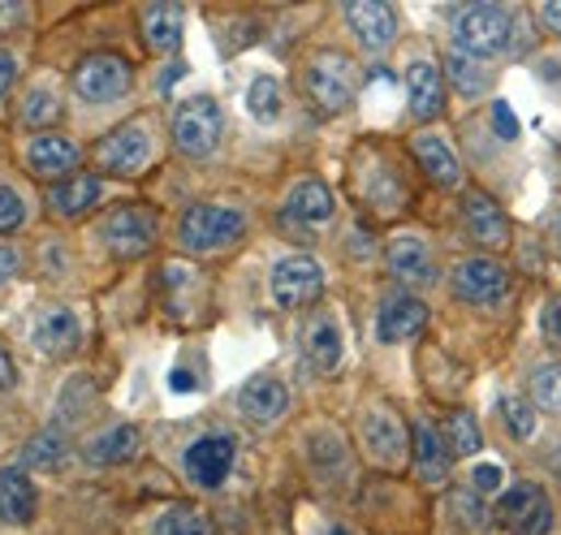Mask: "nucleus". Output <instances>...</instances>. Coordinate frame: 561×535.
<instances>
[{
  "label": "nucleus",
  "mask_w": 561,
  "mask_h": 535,
  "mask_svg": "<svg viewBox=\"0 0 561 535\" xmlns=\"http://www.w3.org/2000/svg\"><path fill=\"white\" fill-rule=\"evenodd\" d=\"M220 134H225V117H220L216 100L199 95V100L178 104V113H173V143H178L182 156H211Z\"/></svg>",
  "instance_id": "nucleus-4"
},
{
  "label": "nucleus",
  "mask_w": 561,
  "mask_h": 535,
  "mask_svg": "<svg viewBox=\"0 0 561 535\" xmlns=\"http://www.w3.org/2000/svg\"><path fill=\"white\" fill-rule=\"evenodd\" d=\"M427 325V307L411 294H393L380 303V316H376V337L380 341H411L415 333H423Z\"/></svg>",
  "instance_id": "nucleus-14"
},
{
  "label": "nucleus",
  "mask_w": 561,
  "mask_h": 535,
  "mask_svg": "<svg viewBox=\"0 0 561 535\" xmlns=\"http://www.w3.org/2000/svg\"><path fill=\"white\" fill-rule=\"evenodd\" d=\"M540 13H545V22H549L553 31H561V0H545Z\"/></svg>",
  "instance_id": "nucleus-44"
},
{
  "label": "nucleus",
  "mask_w": 561,
  "mask_h": 535,
  "mask_svg": "<svg viewBox=\"0 0 561 535\" xmlns=\"http://www.w3.org/2000/svg\"><path fill=\"white\" fill-rule=\"evenodd\" d=\"M285 212H289L294 220H302V225H324V220H333V191H329L324 182L307 178V182H298V186L289 191Z\"/></svg>",
  "instance_id": "nucleus-23"
},
{
  "label": "nucleus",
  "mask_w": 561,
  "mask_h": 535,
  "mask_svg": "<svg viewBox=\"0 0 561 535\" xmlns=\"http://www.w3.org/2000/svg\"><path fill=\"white\" fill-rule=\"evenodd\" d=\"M329 535H346V532H342V527H333V532H329Z\"/></svg>",
  "instance_id": "nucleus-46"
},
{
  "label": "nucleus",
  "mask_w": 561,
  "mask_h": 535,
  "mask_svg": "<svg viewBox=\"0 0 561 535\" xmlns=\"http://www.w3.org/2000/svg\"><path fill=\"white\" fill-rule=\"evenodd\" d=\"M13 376H18V372H13V358H9V350L0 345V394L13 385Z\"/></svg>",
  "instance_id": "nucleus-43"
},
{
  "label": "nucleus",
  "mask_w": 561,
  "mask_h": 535,
  "mask_svg": "<svg viewBox=\"0 0 561 535\" xmlns=\"http://www.w3.org/2000/svg\"><path fill=\"white\" fill-rule=\"evenodd\" d=\"M415 156H420V164L427 169V178L436 186L454 191L462 182V164H458V156L449 151V143L440 134H415Z\"/></svg>",
  "instance_id": "nucleus-19"
},
{
  "label": "nucleus",
  "mask_w": 561,
  "mask_h": 535,
  "mask_svg": "<svg viewBox=\"0 0 561 535\" xmlns=\"http://www.w3.org/2000/svg\"><path fill=\"white\" fill-rule=\"evenodd\" d=\"M13 73H18V61H13L9 53H0V100H4V91L13 87Z\"/></svg>",
  "instance_id": "nucleus-42"
},
{
  "label": "nucleus",
  "mask_w": 561,
  "mask_h": 535,
  "mask_svg": "<svg viewBox=\"0 0 561 535\" xmlns=\"http://www.w3.org/2000/svg\"><path fill=\"white\" fill-rule=\"evenodd\" d=\"M233 458H238L233 436L211 432V436H199L195 445H186V475L199 488H220L229 479V470H233Z\"/></svg>",
  "instance_id": "nucleus-10"
},
{
  "label": "nucleus",
  "mask_w": 561,
  "mask_h": 535,
  "mask_svg": "<svg viewBox=\"0 0 561 535\" xmlns=\"http://www.w3.org/2000/svg\"><path fill=\"white\" fill-rule=\"evenodd\" d=\"M22 220H26V200L13 186H0V234L18 229Z\"/></svg>",
  "instance_id": "nucleus-37"
},
{
  "label": "nucleus",
  "mask_w": 561,
  "mask_h": 535,
  "mask_svg": "<svg viewBox=\"0 0 561 535\" xmlns=\"http://www.w3.org/2000/svg\"><path fill=\"white\" fill-rule=\"evenodd\" d=\"M82 337V325L78 316L66 311V307H53V311H39L35 316V329H31V341L39 354H70Z\"/></svg>",
  "instance_id": "nucleus-16"
},
{
  "label": "nucleus",
  "mask_w": 561,
  "mask_h": 535,
  "mask_svg": "<svg viewBox=\"0 0 561 535\" xmlns=\"http://www.w3.org/2000/svg\"><path fill=\"white\" fill-rule=\"evenodd\" d=\"M247 220L242 212L233 207H216V203H195L186 216H182V247L195 251V255H211V251H225L242 238Z\"/></svg>",
  "instance_id": "nucleus-3"
},
{
  "label": "nucleus",
  "mask_w": 561,
  "mask_h": 535,
  "mask_svg": "<svg viewBox=\"0 0 561 535\" xmlns=\"http://www.w3.org/2000/svg\"><path fill=\"white\" fill-rule=\"evenodd\" d=\"M73 91L87 100V104H108V100H122L130 91V61L113 57V53H95V57H82L73 69Z\"/></svg>",
  "instance_id": "nucleus-6"
},
{
  "label": "nucleus",
  "mask_w": 561,
  "mask_h": 535,
  "mask_svg": "<svg viewBox=\"0 0 561 535\" xmlns=\"http://www.w3.org/2000/svg\"><path fill=\"white\" fill-rule=\"evenodd\" d=\"M147 156H151V134L142 130V126L113 130L100 143V151H95L104 173H139L142 164H147Z\"/></svg>",
  "instance_id": "nucleus-12"
},
{
  "label": "nucleus",
  "mask_w": 561,
  "mask_h": 535,
  "mask_svg": "<svg viewBox=\"0 0 561 535\" xmlns=\"http://www.w3.org/2000/svg\"><path fill=\"white\" fill-rule=\"evenodd\" d=\"M0 519L31 523L35 519V483L22 467H0Z\"/></svg>",
  "instance_id": "nucleus-20"
},
{
  "label": "nucleus",
  "mask_w": 561,
  "mask_h": 535,
  "mask_svg": "<svg viewBox=\"0 0 561 535\" xmlns=\"http://www.w3.org/2000/svg\"><path fill=\"white\" fill-rule=\"evenodd\" d=\"M462 220L476 234V242H484V247H501L505 242V216H501V207L489 195H467L462 200Z\"/></svg>",
  "instance_id": "nucleus-25"
},
{
  "label": "nucleus",
  "mask_w": 561,
  "mask_h": 535,
  "mask_svg": "<svg viewBox=\"0 0 561 535\" xmlns=\"http://www.w3.org/2000/svg\"><path fill=\"white\" fill-rule=\"evenodd\" d=\"M142 35L156 53H178L182 44V9L178 4H151L142 13Z\"/></svg>",
  "instance_id": "nucleus-26"
},
{
  "label": "nucleus",
  "mask_w": 561,
  "mask_h": 535,
  "mask_svg": "<svg viewBox=\"0 0 561 535\" xmlns=\"http://www.w3.org/2000/svg\"><path fill=\"white\" fill-rule=\"evenodd\" d=\"M247 109H251V117L255 122H277L280 117V87L277 78H268V73H260L251 87H247Z\"/></svg>",
  "instance_id": "nucleus-31"
},
{
  "label": "nucleus",
  "mask_w": 561,
  "mask_h": 535,
  "mask_svg": "<svg viewBox=\"0 0 561 535\" xmlns=\"http://www.w3.org/2000/svg\"><path fill=\"white\" fill-rule=\"evenodd\" d=\"M100 200V178H66V182H57L53 191H48V203L61 212V216H78V212H87V207H95Z\"/></svg>",
  "instance_id": "nucleus-28"
},
{
  "label": "nucleus",
  "mask_w": 561,
  "mask_h": 535,
  "mask_svg": "<svg viewBox=\"0 0 561 535\" xmlns=\"http://www.w3.org/2000/svg\"><path fill=\"white\" fill-rule=\"evenodd\" d=\"M156 535H211V523L208 514H199L195 505H173V510L160 514Z\"/></svg>",
  "instance_id": "nucleus-32"
},
{
  "label": "nucleus",
  "mask_w": 561,
  "mask_h": 535,
  "mask_svg": "<svg viewBox=\"0 0 561 535\" xmlns=\"http://www.w3.org/2000/svg\"><path fill=\"white\" fill-rule=\"evenodd\" d=\"M389 268H393V276L407 281V285H432V281H436L432 255H427V247H423L420 238H398V242L389 247Z\"/></svg>",
  "instance_id": "nucleus-24"
},
{
  "label": "nucleus",
  "mask_w": 561,
  "mask_h": 535,
  "mask_svg": "<svg viewBox=\"0 0 561 535\" xmlns=\"http://www.w3.org/2000/svg\"><path fill=\"white\" fill-rule=\"evenodd\" d=\"M445 69H449V78H454V87H458L462 95H480V91L489 87L484 69L476 66V57H467V53H449V57H445Z\"/></svg>",
  "instance_id": "nucleus-34"
},
{
  "label": "nucleus",
  "mask_w": 561,
  "mask_h": 535,
  "mask_svg": "<svg viewBox=\"0 0 561 535\" xmlns=\"http://www.w3.org/2000/svg\"><path fill=\"white\" fill-rule=\"evenodd\" d=\"M514 35V13L501 4H471L454 18V39L467 57H496Z\"/></svg>",
  "instance_id": "nucleus-2"
},
{
  "label": "nucleus",
  "mask_w": 561,
  "mask_h": 535,
  "mask_svg": "<svg viewBox=\"0 0 561 535\" xmlns=\"http://www.w3.org/2000/svg\"><path fill=\"white\" fill-rule=\"evenodd\" d=\"M407 100H411V113L420 122H432L445 104V87H440V69L432 61H415L407 69Z\"/></svg>",
  "instance_id": "nucleus-18"
},
{
  "label": "nucleus",
  "mask_w": 561,
  "mask_h": 535,
  "mask_svg": "<svg viewBox=\"0 0 561 535\" xmlns=\"http://www.w3.org/2000/svg\"><path fill=\"white\" fill-rule=\"evenodd\" d=\"M415 467H420L427 483H440L449 475V454H445V445H440L432 423H415Z\"/></svg>",
  "instance_id": "nucleus-27"
},
{
  "label": "nucleus",
  "mask_w": 561,
  "mask_h": 535,
  "mask_svg": "<svg viewBox=\"0 0 561 535\" xmlns=\"http://www.w3.org/2000/svg\"><path fill=\"white\" fill-rule=\"evenodd\" d=\"M66 454H70V445H66V436L53 428V432H39V436L26 441L22 463H26V467H39V470H57L61 463H66Z\"/></svg>",
  "instance_id": "nucleus-29"
},
{
  "label": "nucleus",
  "mask_w": 561,
  "mask_h": 535,
  "mask_svg": "<svg viewBox=\"0 0 561 535\" xmlns=\"http://www.w3.org/2000/svg\"><path fill=\"white\" fill-rule=\"evenodd\" d=\"M268 285H273L277 307L298 311V307H311V303L320 298V289H324V268L316 264L311 255H289V260H280V264L273 268Z\"/></svg>",
  "instance_id": "nucleus-7"
},
{
  "label": "nucleus",
  "mask_w": 561,
  "mask_h": 535,
  "mask_svg": "<svg viewBox=\"0 0 561 535\" xmlns=\"http://www.w3.org/2000/svg\"><path fill=\"white\" fill-rule=\"evenodd\" d=\"M307 95L320 113H346L354 104V66L342 53H320L307 66Z\"/></svg>",
  "instance_id": "nucleus-5"
},
{
  "label": "nucleus",
  "mask_w": 561,
  "mask_h": 535,
  "mask_svg": "<svg viewBox=\"0 0 561 535\" xmlns=\"http://www.w3.org/2000/svg\"><path fill=\"white\" fill-rule=\"evenodd\" d=\"M57 117H61V100H57L53 91L39 87V91L26 95V104H22V122H26V126H53Z\"/></svg>",
  "instance_id": "nucleus-35"
},
{
  "label": "nucleus",
  "mask_w": 561,
  "mask_h": 535,
  "mask_svg": "<svg viewBox=\"0 0 561 535\" xmlns=\"http://www.w3.org/2000/svg\"><path fill=\"white\" fill-rule=\"evenodd\" d=\"M553 475H558V479H561V449H558V454H553Z\"/></svg>",
  "instance_id": "nucleus-45"
},
{
  "label": "nucleus",
  "mask_w": 561,
  "mask_h": 535,
  "mask_svg": "<svg viewBox=\"0 0 561 535\" xmlns=\"http://www.w3.org/2000/svg\"><path fill=\"white\" fill-rule=\"evenodd\" d=\"M135 454H139V428L135 423H117V428L100 432L87 445V463L91 467H117V463H130Z\"/></svg>",
  "instance_id": "nucleus-21"
},
{
  "label": "nucleus",
  "mask_w": 561,
  "mask_h": 535,
  "mask_svg": "<svg viewBox=\"0 0 561 535\" xmlns=\"http://www.w3.org/2000/svg\"><path fill=\"white\" fill-rule=\"evenodd\" d=\"M22 272V255H18V247H0V285L9 281V276H18Z\"/></svg>",
  "instance_id": "nucleus-41"
},
{
  "label": "nucleus",
  "mask_w": 561,
  "mask_h": 535,
  "mask_svg": "<svg viewBox=\"0 0 561 535\" xmlns=\"http://www.w3.org/2000/svg\"><path fill=\"white\" fill-rule=\"evenodd\" d=\"M558 234H561V212H558Z\"/></svg>",
  "instance_id": "nucleus-47"
},
{
  "label": "nucleus",
  "mask_w": 561,
  "mask_h": 535,
  "mask_svg": "<svg viewBox=\"0 0 561 535\" xmlns=\"http://www.w3.org/2000/svg\"><path fill=\"white\" fill-rule=\"evenodd\" d=\"M449 285H454V294H458L462 303H471V307H492V303H501V298H505L510 276H505V268L496 264V260L471 255V260L454 264Z\"/></svg>",
  "instance_id": "nucleus-8"
},
{
  "label": "nucleus",
  "mask_w": 561,
  "mask_h": 535,
  "mask_svg": "<svg viewBox=\"0 0 561 535\" xmlns=\"http://www.w3.org/2000/svg\"><path fill=\"white\" fill-rule=\"evenodd\" d=\"M363 445L380 467H398L411 449H407V423L389 410V406H371L363 414Z\"/></svg>",
  "instance_id": "nucleus-11"
},
{
  "label": "nucleus",
  "mask_w": 561,
  "mask_h": 535,
  "mask_svg": "<svg viewBox=\"0 0 561 535\" xmlns=\"http://www.w3.org/2000/svg\"><path fill=\"white\" fill-rule=\"evenodd\" d=\"M540 329L549 341H561V298H553L545 311H540Z\"/></svg>",
  "instance_id": "nucleus-39"
},
{
  "label": "nucleus",
  "mask_w": 561,
  "mask_h": 535,
  "mask_svg": "<svg viewBox=\"0 0 561 535\" xmlns=\"http://www.w3.org/2000/svg\"><path fill=\"white\" fill-rule=\"evenodd\" d=\"M496 414H501V423H505V432H510V436H518V441L536 436V406H531L527 398L505 394V398L496 401Z\"/></svg>",
  "instance_id": "nucleus-30"
},
{
  "label": "nucleus",
  "mask_w": 561,
  "mask_h": 535,
  "mask_svg": "<svg viewBox=\"0 0 561 535\" xmlns=\"http://www.w3.org/2000/svg\"><path fill=\"white\" fill-rule=\"evenodd\" d=\"M104 247L113 251V255H122V260H135L142 251H151V242H156V216L147 212V207H122V212H113L108 220H104Z\"/></svg>",
  "instance_id": "nucleus-9"
},
{
  "label": "nucleus",
  "mask_w": 561,
  "mask_h": 535,
  "mask_svg": "<svg viewBox=\"0 0 561 535\" xmlns=\"http://www.w3.org/2000/svg\"><path fill=\"white\" fill-rule=\"evenodd\" d=\"M492 523L510 535H549V527H553V501H549V492L540 483L518 479V483H510L496 497Z\"/></svg>",
  "instance_id": "nucleus-1"
},
{
  "label": "nucleus",
  "mask_w": 561,
  "mask_h": 535,
  "mask_svg": "<svg viewBox=\"0 0 561 535\" xmlns=\"http://www.w3.org/2000/svg\"><path fill=\"white\" fill-rule=\"evenodd\" d=\"M449 449H454L458 458H471V454L480 449V428H476L471 414H454V419H449Z\"/></svg>",
  "instance_id": "nucleus-36"
},
{
  "label": "nucleus",
  "mask_w": 561,
  "mask_h": 535,
  "mask_svg": "<svg viewBox=\"0 0 561 535\" xmlns=\"http://www.w3.org/2000/svg\"><path fill=\"white\" fill-rule=\"evenodd\" d=\"M26 164L39 178H61V173H70L73 164H78V147H73L66 134H39L26 147Z\"/></svg>",
  "instance_id": "nucleus-17"
},
{
  "label": "nucleus",
  "mask_w": 561,
  "mask_h": 535,
  "mask_svg": "<svg viewBox=\"0 0 561 535\" xmlns=\"http://www.w3.org/2000/svg\"><path fill=\"white\" fill-rule=\"evenodd\" d=\"M346 22H351V31L358 35V44L367 53H385L393 44V35H398V18L380 0H354V4H346Z\"/></svg>",
  "instance_id": "nucleus-13"
},
{
  "label": "nucleus",
  "mask_w": 561,
  "mask_h": 535,
  "mask_svg": "<svg viewBox=\"0 0 561 535\" xmlns=\"http://www.w3.org/2000/svg\"><path fill=\"white\" fill-rule=\"evenodd\" d=\"M302 350H307V358H311L316 372H333V367L342 363V350H346V345H342L337 320H329V316L311 320L307 333H302Z\"/></svg>",
  "instance_id": "nucleus-22"
},
{
  "label": "nucleus",
  "mask_w": 561,
  "mask_h": 535,
  "mask_svg": "<svg viewBox=\"0 0 561 535\" xmlns=\"http://www.w3.org/2000/svg\"><path fill=\"white\" fill-rule=\"evenodd\" d=\"M285 406H289V394H285V385H277L273 376H255V380H247L242 394H238L242 419H251V423H260V428L277 423L280 414H285Z\"/></svg>",
  "instance_id": "nucleus-15"
},
{
  "label": "nucleus",
  "mask_w": 561,
  "mask_h": 535,
  "mask_svg": "<svg viewBox=\"0 0 561 535\" xmlns=\"http://www.w3.org/2000/svg\"><path fill=\"white\" fill-rule=\"evenodd\" d=\"M492 126H496L501 138H510V143L518 138V117L510 113V104H492Z\"/></svg>",
  "instance_id": "nucleus-38"
},
{
  "label": "nucleus",
  "mask_w": 561,
  "mask_h": 535,
  "mask_svg": "<svg viewBox=\"0 0 561 535\" xmlns=\"http://www.w3.org/2000/svg\"><path fill=\"white\" fill-rule=\"evenodd\" d=\"M471 488H476V492H496V488H501V467H489V463H484V467H476Z\"/></svg>",
  "instance_id": "nucleus-40"
},
{
  "label": "nucleus",
  "mask_w": 561,
  "mask_h": 535,
  "mask_svg": "<svg viewBox=\"0 0 561 535\" xmlns=\"http://www.w3.org/2000/svg\"><path fill=\"white\" fill-rule=\"evenodd\" d=\"M531 406L540 410H561V358L540 363L531 372Z\"/></svg>",
  "instance_id": "nucleus-33"
}]
</instances>
